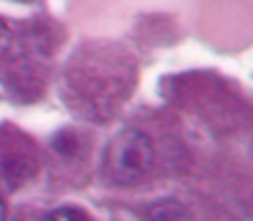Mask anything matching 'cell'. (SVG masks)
Returning <instances> with one entry per match:
<instances>
[{"instance_id":"cell-1","label":"cell","mask_w":253,"mask_h":221,"mask_svg":"<svg viewBox=\"0 0 253 221\" xmlns=\"http://www.w3.org/2000/svg\"><path fill=\"white\" fill-rule=\"evenodd\" d=\"M152 162L154 147L149 137L139 130H122L104 147L102 172L117 186H134L149 174Z\"/></svg>"},{"instance_id":"cell-2","label":"cell","mask_w":253,"mask_h":221,"mask_svg":"<svg viewBox=\"0 0 253 221\" xmlns=\"http://www.w3.org/2000/svg\"><path fill=\"white\" fill-rule=\"evenodd\" d=\"M45 219H87V216L82 211H77V209H55Z\"/></svg>"},{"instance_id":"cell-3","label":"cell","mask_w":253,"mask_h":221,"mask_svg":"<svg viewBox=\"0 0 253 221\" xmlns=\"http://www.w3.org/2000/svg\"><path fill=\"white\" fill-rule=\"evenodd\" d=\"M10 40H13V35H10V28L0 20V57H3L5 52H8V47H10Z\"/></svg>"},{"instance_id":"cell-4","label":"cell","mask_w":253,"mask_h":221,"mask_svg":"<svg viewBox=\"0 0 253 221\" xmlns=\"http://www.w3.org/2000/svg\"><path fill=\"white\" fill-rule=\"evenodd\" d=\"M0 219H5V206H3V201H0Z\"/></svg>"}]
</instances>
